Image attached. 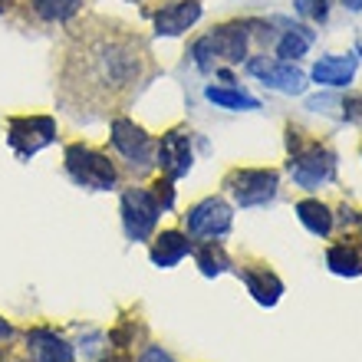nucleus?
Here are the masks:
<instances>
[{
  "label": "nucleus",
  "mask_w": 362,
  "mask_h": 362,
  "mask_svg": "<svg viewBox=\"0 0 362 362\" xmlns=\"http://www.w3.org/2000/svg\"><path fill=\"white\" fill-rule=\"evenodd\" d=\"M158 76L148 43L135 30L115 20L89 17L73 27L59 66V99L73 105L69 112L99 109L95 115L115 112Z\"/></svg>",
  "instance_id": "obj_1"
},
{
  "label": "nucleus",
  "mask_w": 362,
  "mask_h": 362,
  "mask_svg": "<svg viewBox=\"0 0 362 362\" xmlns=\"http://www.w3.org/2000/svg\"><path fill=\"white\" fill-rule=\"evenodd\" d=\"M250 53V20H228L211 27V33L191 43L188 57L201 73H214L218 63H247Z\"/></svg>",
  "instance_id": "obj_2"
},
{
  "label": "nucleus",
  "mask_w": 362,
  "mask_h": 362,
  "mask_svg": "<svg viewBox=\"0 0 362 362\" xmlns=\"http://www.w3.org/2000/svg\"><path fill=\"white\" fill-rule=\"evenodd\" d=\"M286 148H290V158H286V172L290 178L306 191H316L320 185H329L336 181V152L323 142H310L303 139L300 129L286 125Z\"/></svg>",
  "instance_id": "obj_3"
},
{
  "label": "nucleus",
  "mask_w": 362,
  "mask_h": 362,
  "mask_svg": "<svg viewBox=\"0 0 362 362\" xmlns=\"http://www.w3.org/2000/svg\"><path fill=\"white\" fill-rule=\"evenodd\" d=\"M63 168H66L69 181L86 191H115L119 188V165L105 152L93 148L86 142H69L63 148Z\"/></svg>",
  "instance_id": "obj_4"
},
{
  "label": "nucleus",
  "mask_w": 362,
  "mask_h": 362,
  "mask_svg": "<svg viewBox=\"0 0 362 362\" xmlns=\"http://www.w3.org/2000/svg\"><path fill=\"white\" fill-rule=\"evenodd\" d=\"M109 142L135 175H148L155 168V139L129 115H115L109 122Z\"/></svg>",
  "instance_id": "obj_5"
},
{
  "label": "nucleus",
  "mask_w": 362,
  "mask_h": 362,
  "mask_svg": "<svg viewBox=\"0 0 362 362\" xmlns=\"http://www.w3.org/2000/svg\"><path fill=\"white\" fill-rule=\"evenodd\" d=\"M4 132L13 155L20 162H30L37 152L57 142V115H10Z\"/></svg>",
  "instance_id": "obj_6"
},
{
  "label": "nucleus",
  "mask_w": 362,
  "mask_h": 362,
  "mask_svg": "<svg viewBox=\"0 0 362 362\" xmlns=\"http://www.w3.org/2000/svg\"><path fill=\"white\" fill-rule=\"evenodd\" d=\"M224 188L238 208H264L280 191V175L274 168H234L224 178Z\"/></svg>",
  "instance_id": "obj_7"
},
{
  "label": "nucleus",
  "mask_w": 362,
  "mask_h": 362,
  "mask_svg": "<svg viewBox=\"0 0 362 362\" xmlns=\"http://www.w3.org/2000/svg\"><path fill=\"white\" fill-rule=\"evenodd\" d=\"M158 218H162V208H158L152 188L122 191V228L129 240H148L158 228Z\"/></svg>",
  "instance_id": "obj_8"
},
{
  "label": "nucleus",
  "mask_w": 362,
  "mask_h": 362,
  "mask_svg": "<svg viewBox=\"0 0 362 362\" xmlns=\"http://www.w3.org/2000/svg\"><path fill=\"white\" fill-rule=\"evenodd\" d=\"M185 230L191 238H208V240H218L224 238L234 224V208H230L224 198L211 194V198H201L198 204H191L185 214Z\"/></svg>",
  "instance_id": "obj_9"
},
{
  "label": "nucleus",
  "mask_w": 362,
  "mask_h": 362,
  "mask_svg": "<svg viewBox=\"0 0 362 362\" xmlns=\"http://www.w3.org/2000/svg\"><path fill=\"white\" fill-rule=\"evenodd\" d=\"M191 139H194V132H191L188 125H175V129H168V132L155 142V165L162 168L165 178L181 181L191 172V165H194Z\"/></svg>",
  "instance_id": "obj_10"
},
{
  "label": "nucleus",
  "mask_w": 362,
  "mask_h": 362,
  "mask_svg": "<svg viewBox=\"0 0 362 362\" xmlns=\"http://www.w3.org/2000/svg\"><path fill=\"white\" fill-rule=\"evenodd\" d=\"M247 73L257 76L267 89H276L284 95H300L306 89L303 69L293 66L290 59H276V57H247Z\"/></svg>",
  "instance_id": "obj_11"
},
{
  "label": "nucleus",
  "mask_w": 362,
  "mask_h": 362,
  "mask_svg": "<svg viewBox=\"0 0 362 362\" xmlns=\"http://www.w3.org/2000/svg\"><path fill=\"white\" fill-rule=\"evenodd\" d=\"M204 13V4L201 0H168L162 7L152 13V23H155V37H181L188 33L194 23L201 20Z\"/></svg>",
  "instance_id": "obj_12"
},
{
  "label": "nucleus",
  "mask_w": 362,
  "mask_h": 362,
  "mask_svg": "<svg viewBox=\"0 0 362 362\" xmlns=\"http://www.w3.org/2000/svg\"><path fill=\"white\" fill-rule=\"evenodd\" d=\"M27 356H30V362H73L76 359L73 346L59 333L47 329V326H33L27 333Z\"/></svg>",
  "instance_id": "obj_13"
},
{
  "label": "nucleus",
  "mask_w": 362,
  "mask_h": 362,
  "mask_svg": "<svg viewBox=\"0 0 362 362\" xmlns=\"http://www.w3.org/2000/svg\"><path fill=\"white\" fill-rule=\"evenodd\" d=\"M356 69H359V57H353V53H346V57L333 53V57L320 59V63L310 69V76H313L316 86L343 89V86H349V83L356 79Z\"/></svg>",
  "instance_id": "obj_14"
},
{
  "label": "nucleus",
  "mask_w": 362,
  "mask_h": 362,
  "mask_svg": "<svg viewBox=\"0 0 362 362\" xmlns=\"http://www.w3.org/2000/svg\"><path fill=\"white\" fill-rule=\"evenodd\" d=\"M191 247H194V244L188 240V234H181V230H162V234L152 240L148 257H152V264L158 270H172L188 257Z\"/></svg>",
  "instance_id": "obj_15"
},
{
  "label": "nucleus",
  "mask_w": 362,
  "mask_h": 362,
  "mask_svg": "<svg viewBox=\"0 0 362 362\" xmlns=\"http://www.w3.org/2000/svg\"><path fill=\"white\" fill-rule=\"evenodd\" d=\"M240 280L260 306H276L284 296V280L267 267H240Z\"/></svg>",
  "instance_id": "obj_16"
},
{
  "label": "nucleus",
  "mask_w": 362,
  "mask_h": 362,
  "mask_svg": "<svg viewBox=\"0 0 362 362\" xmlns=\"http://www.w3.org/2000/svg\"><path fill=\"white\" fill-rule=\"evenodd\" d=\"M296 218H300V224H303L310 234H316V238H329V230H333V224H336L329 204H323L320 198L296 201Z\"/></svg>",
  "instance_id": "obj_17"
},
{
  "label": "nucleus",
  "mask_w": 362,
  "mask_h": 362,
  "mask_svg": "<svg viewBox=\"0 0 362 362\" xmlns=\"http://www.w3.org/2000/svg\"><path fill=\"white\" fill-rule=\"evenodd\" d=\"M40 23H69L83 10V0H23Z\"/></svg>",
  "instance_id": "obj_18"
},
{
  "label": "nucleus",
  "mask_w": 362,
  "mask_h": 362,
  "mask_svg": "<svg viewBox=\"0 0 362 362\" xmlns=\"http://www.w3.org/2000/svg\"><path fill=\"white\" fill-rule=\"evenodd\" d=\"M316 33L310 27H303V23H286V30L280 33V40H276V59H300L306 53V49L313 47Z\"/></svg>",
  "instance_id": "obj_19"
},
{
  "label": "nucleus",
  "mask_w": 362,
  "mask_h": 362,
  "mask_svg": "<svg viewBox=\"0 0 362 362\" xmlns=\"http://www.w3.org/2000/svg\"><path fill=\"white\" fill-rule=\"evenodd\" d=\"M204 95H208V103L221 105V109H230V112H254V109H260V99L247 95L238 86H208Z\"/></svg>",
  "instance_id": "obj_20"
},
{
  "label": "nucleus",
  "mask_w": 362,
  "mask_h": 362,
  "mask_svg": "<svg viewBox=\"0 0 362 362\" xmlns=\"http://www.w3.org/2000/svg\"><path fill=\"white\" fill-rule=\"evenodd\" d=\"M194 250V264L204 276H221L230 270V257L224 254L218 240H208V244H201V247H191Z\"/></svg>",
  "instance_id": "obj_21"
},
{
  "label": "nucleus",
  "mask_w": 362,
  "mask_h": 362,
  "mask_svg": "<svg viewBox=\"0 0 362 362\" xmlns=\"http://www.w3.org/2000/svg\"><path fill=\"white\" fill-rule=\"evenodd\" d=\"M326 267L336 276H362V257L349 244H336L326 250Z\"/></svg>",
  "instance_id": "obj_22"
},
{
  "label": "nucleus",
  "mask_w": 362,
  "mask_h": 362,
  "mask_svg": "<svg viewBox=\"0 0 362 362\" xmlns=\"http://www.w3.org/2000/svg\"><path fill=\"white\" fill-rule=\"evenodd\" d=\"M296 13L310 17L313 23H326V17H329V0H296Z\"/></svg>",
  "instance_id": "obj_23"
},
{
  "label": "nucleus",
  "mask_w": 362,
  "mask_h": 362,
  "mask_svg": "<svg viewBox=\"0 0 362 362\" xmlns=\"http://www.w3.org/2000/svg\"><path fill=\"white\" fill-rule=\"evenodd\" d=\"M152 194H155V201H158L162 214L175 208V181H172V178H165V175H162V178L152 185Z\"/></svg>",
  "instance_id": "obj_24"
},
{
  "label": "nucleus",
  "mask_w": 362,
  "mask_h": 362,
  "mask_svg": "<svg viewBox=\"0 0 362 362\" xmlns=\"http://www.w3.org/2000/svg\"><path fill=\"white\" fill-rule=\"evenodd\" d=\"M339 109H343L346 122H353V125H359V129H362V93L339 99Z\"/></svg>",
  "instance_id": "obj_25"
},
{
  "label": "nucleus",
  "mask_w": 362,
  "mask_h": 362,
  "mask_svg": "<svg viewBox=\"0 0 362 362\" xmlns=\"http://www.w3.org/2000/svg\"><path fill=\"white\" fill-rule=\"evenodd\" d=\"M139 362H175V359L165 353L162 346H145L142 356H139Z\"/></svg>",
  "instance_id": "obj_26"
},
{
  "label": "nucleus",
  "mask_w": 362,
  "mask_h": 362,
  "mask_svg": "<svg viewBox=\"0 0 362 362\" xmlns=\"http://www.w3.org/2000/svg\"><path fill=\"white\" fill-rule=\"evenodd\" d=\"M339 103V99H333V95H313V99H306V109H313V112H326V105Z\"/></svg>",
  "instance_id": "obj_27"
},
{
  "label": "nucleus",
  "mask_w": 362,
  "mask_h": 362,
  "mask_svg": "<svg viewBox=\"0 0 362 362\" xmlns=\"http://www.w3.org/2000/svg\"><path fill=\"white\" fill-rule=\"evenodd\" d=\"M10 339H13V326L0 316V343H10Z\"/></svg>",
  "instance_id": "obj_28"
},
{
  "label": "nucleus",
  "mask_w": 362,
  "mask_h": 362,
  "mask_svg": "<svg viewBox=\"0 0 362 362\" xmlns=\"http://www.w3.org/2000/svg\"><path fill=\"white\" fill-rule=\"evenodd\" d=\"M339 221H343V224H356V211L353 208H339Z\"/></svg>",
  "instance_id": "obj_29"
},
{
  "label": "nucleus",
  "mask_w": 362,
  "mask_h": 362,
  "mask_svg": "<svg viewBox=\"0 0 362 362\" xmlns=\"http://www.w3.org/2000/svg\"><path fill=\"white\" fill-rule=\"evenodd\" d=\"M343 7L353 10V13H359V10H362V0H343Z\"/></svg>",
  "instance_id": "obj_30"
},
{
  "label": "nucleus",
  "mask_w": 362,
  "mask_h": 362,
  "mask_svg": "<svg viewBox=\"0 0 362 362\" xmlns=\"http://www.w3.org/2000/svg\"><path fill=\"white\" fill-rule=\"evenodd\" d=\"M13 4H17V0H0V17H4V13H10V10H13Z\"/></svg>",
  "instance_id": "obj_31"
}]
</instances>
